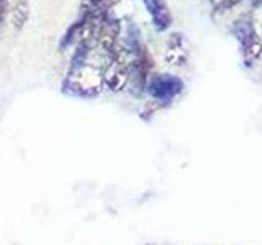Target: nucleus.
<instances>
[{
	"label": "nucleus",
	"instance_id": "f257e3e1",
	"mask_svg": "<svg viewBox=\"0 0 262 245\" xmlns=\"http://www.w3.org/2000/svg\"><path fill=\"white\" fill-rule=\"evenodd\" d=\"M103 90V69L92 61L71 65L62 82V92L76 98H95Z\"/></svg>",
	"mask_w": 262,
	"mask_h": 245
},
{
	"label": "nucleus",
	"instance_id": "f03ea898",
	"mask_svg": "<svg viewBox=\"0 0 262 245\" xmlns=\"http://www.w3.org/2000/svg\"><path fill=\"white\" fill-rule=\"evenodd\" d=\"M184 84L179 77L172 76V74H156L149 76L146 84V90L156 103H167L182 92Z\"/></svg>",
	"mask_w": 262,
	"mask_h": 245
},
{
	"label": "nucleus",
	"instance_id": "7ed1b4c3",
	"mask_svg": "<svg viewBox=\"0 0 262 245\" xmlns=\"http://www.w3.org/2000/svg\"><path fill=\"white\" fill-rule=\"evenodd\" d=\"M129 80V69L125 65L118 64L117 61H108V64L103 67V85L106 90L113 93L123 92L128 87Z\"/></svg>",
	"mask_w": 262,
	"mask_h": 245
},
{
	"label": "nucleus",
	"instance_id": "20e7f679",
	"mask_svg": "<svg viewBox=\"0 0 262 245\" xmlns=\"http://www.w3.org/2000/svg\"><path fill=\"white\" fill-rule=\"evenodd\" d=\"M164 59H166V62L169 65H172V67H184V65L187 64L188 54H187V49L184 46L182 35H179V33H172V35L169 36Z\"/></svg>",
	"mask_w": 262,
	"mask_h": 245
},
{
	"label": "nucleus",
	"instance_id": "39448f33",
	"mask_svg": "<svg viewBox=\"0 0 262 245\" xmlns=\"http://www.w3.org/2000/svg\"><path fill=\"white\" fill-rule=\"evenodd\" d=\"M147 12L152 16V23L158 31H164L170 24V13L167 10V5L164 0H143Z\"/></svg>",
	"mask_w": 262,
	"mask_h": 245
},
{
	"label": "nucleus",
	"instance_id": "423d86ee",
	"mask_svg": "<svg viewBox=\"0 0 262 245\" xmlns=\"http://www.w3.org/2000/svg\"><path fill=\"white\" fill-rule=\"evenodd\" d=\"M30 18V0H13L10 10V23L15 31H21Z\"/></svg>",
	"mask_w": 262,
	"mask_h": 245
},
{
	"label": "nucleus",
	"instance_id": "0eeeda50",
	"mask_svg": "<svg viewBox=\"0 0 262 245\" xmlns=\"http://www.w3.org/2000/svg\"><path fill=\"white\" fill-rule=\"evenodd\" d=\"M79 27H80V21L79 18L71 23L68 30L64 31V35L61 36V41H59V51H68L69 47L76 46L77 44V36H79Z\"/></svg>",
	"mask_w": 262,
	"mask_h": 245
},
{
	"label": "nucleus",
	"instance_id": "6e6552de",
	"mask_svg": "<svg viewBox=\"0 0 262 245\" xmlns=\"http://www.w3.org/2000/svg\"><path fill=\"white\" fill-rule=\"evenodd\" d=\"M5 12H7V0H0V23L4 21Z\"/></svg>",
	"mask_w": 262,
	"mask_h": 245
}]
</instances>
